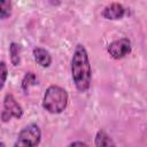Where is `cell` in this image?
Returning <instances> with one entry per match:
<instances>
[{
    "instance_id": "ba28073f",
    "label": "cell",
    "mask_w": 147,
    "mask_h": 147,
    "mask_svg": "<svg viewBox=\"0 0 147 147\" xmlns=\"http://www.w3.org/2000/svg\"><path fill=\"white\" fill-rule=\"evenodd\" d=\"M94 145L96 147H106V146H115L116 144L114 142V140L107 134L106 131L103 130H99L95 134V139H94Z\"/></svg>"
},
{
    "instance_id": "5b68a950",
    "label": "cell",
    "mask_w": 147,
    "mask_h": 147,
    "mask_svg": "<svg viewBox=\"0 0 147 147\" xmlns=\"http://www.w3.org/2000/svg\"><path fill=\"white\" fill-rule=\"evenodd\" d=\"M131 51H132L131 41L129 38H125V37L116 39L107 46L108 54L115 60H121V59L125 57L126 55H129L131 53Z\"/></svg>"
},
{
    "instance_id": "4fadbf2b",
    "label": "cell",
    "mask_w": 147,
    "mask_h": 147,
    "mask_svg": "<svg viewBox=\"0 0 147 147\" xmlns=\"http://www.w3.org/2000/svg\"><path fill=\"white\" fill-rule=\"evenodd\" d=\"M69 146H87V144L84 141H72L69 144Z\"/></svg>"
},
{
    "instance_id": "8992f818",
    "label": "cell",
    "mask_w": 147,
    "mask_h": 147,
    "mask_svg": "<svg viewBox=\"0 0 147 147\" xmlns=\"http://www.w3.org/2000/svg\"><path fill=\"white\" fill-rule=\"evenodd\" d=\"M125 15V8L119 2H111L110 5L106 6L101 11V16L105 20L109 21H117L123 18Z\"/></svg>"
},
{
    "instance_id": "7c38bea8",
    "label": "cell",
    "mask_w": 147,
    "mask_h": 147,
    "mask_svg": "<svg viewBox=\"0 0 147 147\" xmlns=\"http://www.w3.org/2000/svg\"><path fill=\"white\" fill-rule=\"evenodd\" d=\"M7 76H8V69H7L6 62L5 61H1V86H0L1 90L5 86V83L7 80Z\"/></svg>"
},
{
    "instance_id": "52a82bcc",
    "label": "cell",
    "mask_w": 147,
    "mask_h": 147,
    "mask_svg": "<svg viewBox=\"0 0 147 147\" xmlns=\"http://www.w3.org/2000/svg\"><path fill=\"white\" fill-rule=\"evenodd\" d=\"M34 61L42 68H48L52 64V55L49 52L42 47H34L32 51Z\"/></svg>"
},
{
    "instance_id": "5bb4252c",
    "label": "cell",
    "mask_w": 147,
    "mask_h": 147,
    "mask_svg": "<svg viewBox=\"0 0 147 147\" xmlns=\"http://www.w3.org/2000/svg\"><path fill=\"white\" fill-rule=\"evenodd\" d=\"M48 2L53 6H59L60 5V0H48Z\"/></svg>"
},
{
    "instance_id": "9c48e42d",
    "label": "cell",
    "mask_w": 147,
    "mask_h": 147,
    "mask_svg": "<svg viewBox=\"0 0 147 147\" xmlns=\"http://www.w3.org/2000/svg\"><path fill=\"white\" fill-rule=\"evenodd\" d=\"M21 46L15 42V41H11L9 44V59H10V62L14 67H17L20 65L21 63Z\"/></svg>"
},
{
    "instance_id": "6da1fadb",
    "label": "cell",
    "mask_w": 147,
    "mask_h": 147,
    "mask_svg": "<svg viewBox=\"0 0 147 147\" xmlns=\"http://www.w3.org/2000/svg\"><path fill=\"white\" fill-rule=\"evenodd\" d=\"M71 78L78 92H86L92 82V68L84 45L77 44L71 57Z\"/></svg>"
},
{
    "instance_id": "8fae6325",
    "label": "cell",
    "mask_w": 147,
    "mask_h": 147,
    "mask_svg": "<svg viewBox=\"0 0 147 147\" xmlns=\"http://www.w3.org/2000/svg\"><path fill=\"white\" fill-rule=\"evenodd\" d=\"M11 15V0H0V18L6 20Z\"/></svg>"
},
{
    "instance_id": "7a4b0ae2",
    "label": "cell",
    "mask_w": 147,
    "mask_h": 147,
    "mask_svg": "<svg viewBox=\"0 0 147 147\" xmlns=\"http://www.w3.org/2000/svg\"><path fill=\"white\" fill-rule=\"evenodd\" d=\"M68 100V92L63 87L59 85H51L44 93L42 108L49 114H61L67 108Z\"/></svg>"
},
{
    "instance_id": "3957f363",
    "label": "cell",
    "mask_w": 147,
    "mask_h": 147,
    "mask_svg": "<svg viewBox=\"0 0 147 147\" xmlns=\"http://www.w3.org/2000/svg\"><path fill=\"white\" fill-rule=\"evenodd\" d=\"M40 140H41L40 127L36 123H30L18 132V136L14 146L15 147H18V146L34 147L40 144Z\"/></svg>"
},
{
    "instance_id": "277c9868",
    "label": "cell",
    "mask_w": 147,
    "mask_h": 147,
    "mask_svg": "<svg viewBox=\"0 0 147 147\" xmlns=\"http://www.w3.org/2000/svg\"><path fill=\"white\" fill-rule=\"evenodd\" d=\"M23 108L16 101L13 94L7 93L3 98L2 103V111H1V121L2 123L9 122L11 118H21L23 116Z\"/></svg>"
},
{
    "instance_id": "30bf717a",
    "label": "cell",
    "mask_w": 147,
    "mask_h": 147,
    "mask_svg": "<svg viewBox=\"0 0 147 147\" xmlns=\"http://www.w3.org/2000/svg\"><path fill=\"white\" fill-rule=\"evenodd\" d=\"M37 84V77L36 75L32 72V71H29V72H25L24 77L22 78V83H21V87L22 90L28 93V91L30 90L31 86H34Z\"/></svg>"
}]
</instances>
